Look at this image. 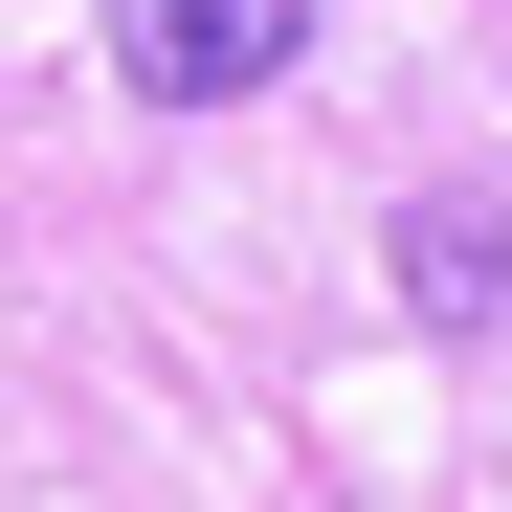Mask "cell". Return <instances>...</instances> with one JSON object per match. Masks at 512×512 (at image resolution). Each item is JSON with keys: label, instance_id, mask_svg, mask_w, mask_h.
Masks as SVG:
<instances>
[{"label": "cell", "instance_id": "obj_1", "mask_svg": "<svg viewBox=\"0 0 512 512\" xmlns=\"http://www.w3.org/2000/svg\"><path fill=\"white\" fill-rule=\"evenodd\" d=\"M90 23H112V90L134 112H245V90H290L312 0H90Z\"/></svg>", "mask_w": 512, "mask_h": 512}, {"label": "cell", "instance_id": "obj_2", "mask_svg": "<svg viewBox=\"0 0 512 512\" xmlns=\"http://www.w3.org/2000/svg\"><path fill=\"white\" fill-rule=\"evenodd\" d=\"M401 312L423 334H490L512 312V201H401Z\"/></svg>", "mask_w": 512, "mask_h": 512}]
</instances>
